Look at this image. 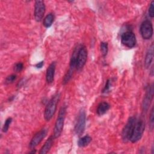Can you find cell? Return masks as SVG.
Instances as JSON below:
<instances>
[{"mask_svg": "<svg viewBox=\"0 0 154 154\" xmlns=\"http://www.w3.org/2000/svg\"><path fill=\"white\" fill-rule=\"evenodd\" d=\"M60 94L59 93H55L48 102L44 112V117L46 121H49L54 116L57 107V104L60 100Z\"/></svg>", "mask_w": 154, "mask_h": 154, "instance_id": "cell-1", "label": "cell"}, {"mask_svg": "<svg viewBox=\"0 0 154 154\" xmlns=\"http://www.w3.org/2000/svg\"><path fill=\"white\" fill-rule=\"evenodd\" d=\"M66 107L65 105H63L61 107L59 111L58 116L57 117V119L55 123V126L54 128V133H53V136L55 138L59 137L63 131L64 119L66 116Z\"/></svg>", "mask_w": 154, "mask_h": 154, "instance_id": "cell-2", "label": "cell"}, {"mask_svg": "<svg viewBox=\"0 0 154 154\" xmlns=\"http://www.w3.org/2000/svg\"><path fill=\"white\" fill-rule=\"evenodd\" d=\"M145 129V123L144 122L140 119L138 120H136L130 140L132 143H136L139 141L144 133Z\"/></svg>", "mask_w": 154, "mask_h": 154, "instance_id": "cell-3", "label": "cell"}, {"mask_svg": "<svg viewBox=\"0 0 154 154\" xmlns=\"http://www.w3.org/2000/svg\"><path fill=\"white\" fill-rule=\"evenodd\" d=\"M136 120L135 117L133 116L129 117L128 119L122 132V138L123 141L127 142L128 141L130 140Z\"/></svg>", "mask_w": 154, "mask_h": 154, "instance_id": "cell-4", "label": "cell"}, {"mask_svg": "<svg viewBox=\"0 0 154 154\" xmlns=\"http://www.w3.org/2000/svg\"><path fill=\"white\" fill-rule=\"evenodd\" d=\"M86 123V114L84 110L82 109L79 111L76 124L75 126V132L78 135H81L83 134Z\"/></svg>", "mask_w": 154, "mask_h": 154, "instance_id": "cell-5", "label": "cell"}, {"mask_svg": "<svg viewBox=\"0 0 154 154\" xmlns=\"http://www.w3.org/2000/svg\"><path fill=\"white\" fill-rule=\"evenodd\" d=\"M140 33L143 38L149 40L152 38L153 33V25L152 22L149 20H145L142 22L140 26Z\"/></svg>", "mask_w": 154, "mask_h": 154, "instance_id": "cell-6", "label": "cell"}, {"mask_svg": "<svg viewBox=\"0 0 154 154\" xmlns=\"http://www.w3.org/2000/svg\"><path fill=\"white\" fill-rule=\"evenodd\" d=\"M121 42L124 46L128 48H134L137 42L135 34L131 31L123 33L121 35Z\"/></svg>", "mask_w": 154, "mask_h": 154, "instance_id": "cell-7", "label": "cell"}, {"mask_svg": "<svg viewBox=\"0 0 154 154\" xmlns=\"http://www.w3.org/2000/svg\"><path fill=\"white\" fill-rule=\"evenodd\" d=\"M87 58V50L84 45H81L76 59V69L80 70L85 64Z\"/></svg>", "mask_w": 154, "mask_h": 154, "instance_id": "cell-8", "label": "cell"}, {"mask_svg": "<svg viewBox=\"0 0 154 154\" xmlns=\"http://www.w3.org/2000/svg\"><path fill=\"white\" fill-rule=\"evenodd\" d=\"M45 5L43 1H36L34 5V18L36 21L40 22L43 17L45 12Z\"/></svg>", "mask_w": 154, "mask_h": 154, "instance_id": "cell-9", "label": "cell"}, {"mask_svg": "<svg viewBox=\"0 0 154 154\" xmlns=\"http://www.w3.org/2000/svg\"><path fill=\"white\" fill-rule=\"evenodd\" d=\"M153 96V84L149 85L146 89V93L143 102V109L144 111H147Z\"/></svg>", "mask_w": 154, "mask_h": 154, "instance_id": "cell-10", "label": "cell"}, {"mask_svg": "<svg viewBox=\"0 0 154 154\" xmlns=\"http://www.w3.org/2000/svg\"><path fill=\"white\" fill-rule=\"evenodd\" d=\"M47 133V129L45 128H43L37 132L34 137L32 138L29 144V147L30 149H34L45 138Z\"/></svg>", "mask_w": 154, "mask_h": 154, "instance_id": "cell-11", "label": "cell"}, {"mask_svg": "<svg viewBox=\"0 0 154 154\" xmlns=\"http://www.w3.org/2000/svg\"><path fill=\"white\" fill-rule=\"evenodd\" d=\"M55 67H56V63L54 61L49 64V67L46 70V80L48 84H51L54 81Z\"/></svg>", "mask_w": 154, "mask_h": 154, "instance_id": "cell-12", "label": "cell"}, {"mask_svg": "<svg viewBox=\"0 0 154 154\" xmlns=\"http://www.w3.org/2000/svg\"><path fill=\"white\" fill-rule=\"evenodd\" d=\"M153 58V43H152L151 45L149 46L145 56L144 66L146 69L150 67V64L152 63Z\"/></svg>", "mask_w": 154, "mask_h": 154, "instance_id": "cell-13", "label": "cell"}, {"mask_svg": "<svg viewBox=\"0 0 154 154\" xmlns=\"http://www.w3.org/2000/svg\"><path fill=\"white\" fill-rule=\"evenodd\" d=\"M54 138H55L54 137L53 135L51 136L48 138V139L45 141L43 146L42 147V148L39 152L40 154H45V153H47L49 151L50 149L51 148V147L52 146L53 141H54Z\"/></svg>", "mask_w": 154, "mask_h": 154, "instance_id": "cell-14", "label": "cell"}, {"mask_svg": "<svg viewBox=\"0 0 154 154\" xmlns=\"http://www.w3.org/2000/svg\"><path fill=\"white\" fill-rule=\"evenodd\" d=\"M110 105L106 102H102L100 103L97 108L96 112L99 116H102L105 114L109 109Z\"/></svg>", "mask_w": 154, "mask_h": 154, "instance_id": "cell-15", "label": "cell"}, {"mask_svg": "<svg viewBox=\"0 0 154 154\" xmlns=\"http://www.w3.org/2000/svg\"><path fill=\"white\" fill-rule=\"evenodd\" d=\"M80 46L78 45L76 46V48L74 49L72 55V57L70 58V68L69 69L72 70H74L75 69H76V59H77V56H78V51L79 49Z\"/></svg>", "mask_w": 154, "mask_h": 154, "instance_id": "cell-16", "label": "cell"}, {"mask_svg": "<svg viewBox=\"0 0 154 154\" xmlns=\"http://www.w3.org/2000/svg\"><path fill=\"white\" fill-rule=\"evenodd\" d=\"M54 20V15L53 13H49L46 16L43 20V25L46 28L50 27Z\"/></svg>", "mask_w": 154, "mask_h": 154, "instance_id": "cell-17", "label": "cell"}, {"mask_svg": "<svg viewBox=\"0 0 154 154\" xmlns=\"http://www.w3.org/2000/svg\"><path fill=\"white\" fill-rule=\"evenodd\" d=\"M91 141V138L89 135H85L80 138L78 141V144L79 147H85L87 146Z\"/></svg>", "mask_w": 154, "mask_h": 154, "instance_id": "cell-18", "label": "cell"}, {"mask_svg": "<svg viewBox=\"0 0 154 154\" xmlns=\"http://www.w3.org/2000/svg\"><path fill=\"white\" fill-rule=\"evenodd\" d=\"M100 52L103 57H106L108 51V45L107 42H102L100 43Z\"/></svg>", "mask_w": 154, "mask_h": 154, "instance_id": "cell-19", "label": "cell"}, {"mask_svg": "<svg viewBox=\"0 0 154 154\" xmlns=\"http://www.w3.org/2000/svg\"><path fill=\"white\" fill-rule=\"evenodd\" d=\"M73 70L69 69L67 72L66 73V75H64L63 79V84H66V83H67L69 82V81L71 79L72 76V74H73Z\"/></svg>", "mask_w": 154, "mask_h": 154, "instance_id": "cell-20", "label": "cell"}, {"mask_svg": "<svg viewBox=\"0 0 154 154\" xmlns=\"http://www.w3.org/2000/svg\"><path fill=\"white\" fill-rule=\"evenodd\" d=\"M12 122V118L8 117L5 122L3 127H2V132H7L8 130V128L10 127V125L11 124Z\"/></svg>", "mask_w": 154, "mask_h": 154, "instance_id": "cell-21", "label": "cell"}, {"mask_svg": "<svg viewBox=\"0 0 154 154\" xmlns=\"http://www.w3.org/2000/svg\"><path fill=\"white\" fill-rule=\"evenodd\" d=\"M153 123H154V114H153V107L152 106L151 109L150 114V117H149V126L151 130L153 129Z\"/></svg>", "mask_w": 154, "mask_h": 154, "instance_id": "cell-22", "label": "cell"}, {"mask_svg": "<svg viewBox=\"0 0 154 154\" xmlns=\"http://www.w3.org/2000/svg\"><path fill=\"white\" fill-rule=\"evenodd\" d=\"M148 13H149V16L151 18L153 17L154 16V1H152L150 4L149 10H148Z\"/></svg>", "mask_w": 154, "mask_h": 154, "instance_id": "cell-23", "label": "cell"}, {"mask_svg": "<svg viewBox=\"0 0 154 154\" xmlns=\"http://www.w3.org/2000/svg\"><path fill=\"white\" fill-rule=\"evenodd\" d=\"M16 79V75H10L9 76H8L6 79H5V82L6 84H10V83H12L14 81H15Z\"/></svg>", "mask_w": 154, "mask_h": 154, "instance_id": "cell-24", "label": "cell"}, {"mask_svg": "<svg viewBox=\"0 0 154 154\" xmlns=\"http://www.w3.org/2000/svg\"><path fill=\"white\" fill-rule=\"evenodd\" d=\"M23 63L21 62H19L15 64L14 67V70L16 72H20L23 69Z\"/></svg>", "mask_w": 154, "mask_h": 154, "instance_id": "cell-25", "label": "cell"}, {"mask_svg": "<svg viewBox=\"0 0 154 154\" xmlns=\"http://www.w3.org/2000/svg\"><path fill=\"white\" fill-rule=\"evenodd\" d=\"M110 79H108L106 82V84H105V85L102 90V92L103 93H106V91H108L109 88H110V87H111V82H110Z\"/></svg>", "mask_w": 154, "mask_h": 154, "instance_id": "cell-26", "label": "cell"}, {"mask_svg": "<svg viewBox=\"0 0 154 154\" xmlns=\"http://www.w3.org/2000/svg\"><path fill=\"white\" fill-rule=\"evenodd\" d=\"M43 65H44V61H42L38 62V63H37V64H35V67L36 68H37V69H40V68H42V67H43Z\"/></svg>", "mask_w": 154, "mask_h": 154, "instance_id": "cell-27", "label": "cell"}]
</instances>
